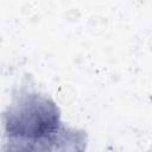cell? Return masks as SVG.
I'll list each match as a JSON object with an SVG mask.
<instances>
[{
	"label": "cell",
	"instance_id": "obj_1",
	"mask_svg": "<svg viewBox=\"0 0 152 152\" xmlns=\"http://www.w3.org/2000/svg\"><path fill=\"white\" fill-rule=\"evenodd\" d=\"M1 131L7 150H59L57 142L84 141L83 133L63 125L56 102L28 84H21L2 112Z\"/></svg>",
	"mask_w": 152,
	"mask_h": 152
}]
</instances>
